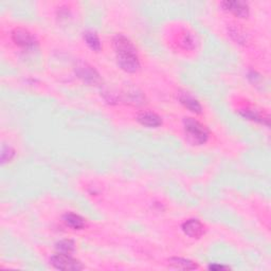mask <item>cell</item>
I'll use <instances>...</instances> for the list:
<instances>
[{
    "instance_id": "cell-3",
    "label": "cell",
    "mask_w": 271,
    "mask_h": 271,
    "mask_svg": "<svg viewBox=\"0 0 271 271\" xmlns=\"http://www.w3.org/2000/svg\"><path fill=\"white\" fill-rule=\"evenodd\" d=\"M50 263L55 269L64 271H78L84 269L83 264L78 259L72 257L71 254L66 253L57 252L50 258Z\"/></svg>"
},
{
    "instance_id": "cell-9",
    "label": "cell",
    "mask_w": 271,
    "mask_h": 271,
    "mask_svg": "<svg viewBox=\"0 0 271 271\" xmlns=\"http://www.w3.org/2000/svg\"><path fill=\"white\" fill-rule=\"evenodd\" d=\"M137 121L142 126L148 128H156L162 124V119L155 113L143 112L137 116Z\"/></svg>"
},
{
    "instance_id": "cell-5",
    "label": "cell",
    "mask_w": 271,
    "mask_h": 271,
    "mask_svg": "<svg viewBox=\"0 0 271 271\" xmlns=\"http://www.w3.org/2000/svg\"><path fill=\"white\" fill-rule=\"evenodd\" d=\"M13 43L23 49H33L37 42L33 34L25 28H16L11 34Z\"/></svg>"
},
{
    "instance_id": "cell-17",
    "label": "cell",
    "mask_w": 271,
    "mask_h": 271,
    "mask_svg": "<svg viewBox=\"0 0 271 271\" xmlns=\"http://www.w3.org/2000/svg\"><path fill=\"white\" fill-rule=\"evenodd\" d=\"M230 35L239 44H243L246 41V35L244 34L242 30L238 29L237 27H232L230 29Z\"/></svg>"
},
{
    "instance_id": "cell-18",
    "label": "cell",
    "mask_w": 271,
    "mask_h": 271,
    "mask_svg": "<svg viewBox=\"0 0 271 271\" xmlns=\"http://www.w3.org/2000/svg\"><path fill=\"white\" fill-rule=\"evenodd\" d=\"M209 269L210 270H215V271H218V270H228L229 267L227 266H224V265H210L209 266Z\"/></svg>"
},
{
    "instance_id": "cell-11",
    "label": "cell",
    "mask_w": 271,
    "mask_h": 271,
    "mask_svg": "<svg viewBox=\"0 0 271 271\" xmlns=\"http://www.w3.org/2000/svg\"><path fill=\"white\" fill-rule=\"evenodd\" d=\"M63 222L72 230H82L86 227V220L81 215L75 213H66L63 216Z\"/></svg>"
},
{
    "instance_id": "cell-16",
    "label": "cell",
    "mask_w": 271,
    "mask_h": 271,
    "mask_svg": "<svg viewBox=\"0 0 271 271\" xmlns=\"http://www.w3.org/2000/svg\"><path fill=\"white\" fill-rule=\"evenodd\" d=\"M14 157H15V150L11 146H7L4 144L2 148V163L6 164L10 161H12Z\"/></svg>"
},
{
    "instance_id": "cell-12",
    "label": "cell",
    "mask_w": 271,
    "mask_h": 271,
    "mask_svg": "<svg viewBox=\"0 0 271 271\" xmlns=\"http://www.w3.org/2000/svg\"><path fill=\"white\" fill-rule=\"evenodd\" d=\"M168 265L180 270H194L198 268V265L194 263L193 260L184 257H170L168 259Z\"/></svg>"
},
{
    "instance_id": "cell-14",
    "label": "cell",
    "mask_w": 271,
    "mask_h": 271,
    "mask_svg": "<svg viewBox=\"0 0 271 271\" xmlns=\"http://www.w3.org/2000/svg\"><path fill=\"white\" fill-rule=\"evenodd\" d=\"M196 37L189 31H184L178 37L177 45L184 50H193L196 47Z\"/></svg>"
},
{
    "instance_id": "cell-1",
    "label": "cell",
    "mask_w": 271,
    "mask_h": 271,
    "mask_svg": "<svg viewBox=\"0 0 271 271\" xmlns=\"http://www.w3.org/2000/svg\"><path fill=\"white\" fill-rule=\"evenodd\" d=\"M117 63L123 71L135 73L140 69V59L137 48L128 37L123 34H117L113 39Z\"/></svg>"
},
{
    "instance_id": "cell-10",
    "label": "cell",
    "mask_w": 271,
    "mask_h": 271,
    "mask_svg": "<svg viewBox=\"0 0 271 271\" xmlns=\"http://www.w3.org/2000/svg\"><path fill=\"white\" fill-rule=\"evenodd\" d=\"M238 114L243 118L249 120V121H253L256 123L265 124L266 126H269V116H264L262 114L257 113L256 110L250 109V108H245V109L238 110Z\"/></svg>"
},
{
    "instance_id": "cell-8",
    "label": "cell",
    "mask_w": 271,
    "mask_h": 271,
    "mask_svg": "<svg viewBox=\"0 0 271 271\" xmlns=\"http://www.w3.org/2000/svg\"><path fill=\"white\" fill-rule=\"evenodd\" d=\"M178 100L180 104L185 106L188 110H190L191 113L193 114H202L203 113V106L198 102V100L195 99L192 95H190L187 92L180 93L178 95Z\"/></svg>"
},
{
    "instance_id": "cell-4",
    "label": "cell",
    "mask_w": 271,
    "mask_h": 271,
    "mask_svg": "<svg viewBox=\"0 0 271 271\" xmlns=\"http://www.w3.org/2000/svg\"><path fill=\"white\" fill-rule=\"evenodd\" d=\"M74 71L76 76L88 85H100L102 82L101 75L88 63H84L82 61L77 62L74 67Z\"/></svg>"
},
{
    "instance_id": "cell-13",
    "label": "cell",
    "mask_w": 271,
    "mask_h": 271,
    "mask_svg": "<svg viewBox=\"0 0 271 271\" xmlns=\"http://www.w3.org/2000/svg\"><path fill=\"white\" fill-rule=\"evenodd\" d=\"M83 37H84L86 45L89 47V49H92L94 52L101 51L102 44H101V41H100L99 35L95 31H93V30H88V31L84 32Z\"/></svg>"
},
{
    "instance_id": "cell-2",
    "label": "cell",
    "mask_w": 271,
    "mask_h": 271,
    "mask_svg": "<svg viewBox=\"0 0 271 271\" xmlns=\"http://www.w3.org/2000/svg\"><path fill=\"white\" fill-rule=\"evenodd\" d=\"M185 133L191 142L196 145L205 144L209 139L208 128L194 118L184 119Z\"/></svg>"
},
{
    "instance_id": "cell-15",
    "label": "cell",
    "mask_w": 271,
    "mask_h": 271,
    "mask_svg": "<svg viewBox=\"0 0 271 271\" xmlns=\"http://www.w3.org/2000/svg\"><path fill=\"white\" fill-rule=\"evenodd\" d=\"M55 248L57 250V252L59 253H66V254H71L74 252L75 250V245L70 239H63L61 242H58L55 245Z\"/></svg>"
},
{
    "instance_id": "cell-7",
    "label": "cell",
    "mask_w": 271,
    "mask_h": 271,
    "mask_svg": "<svg viewBox=\"0 0 271 271\" xmlns=\"http://www.w3.org/2000/svg\"><path fill=\"white\" fill-rule=\"evenodd\" d=\"M184 233L191 238H199L205 234V226L198 219H188L183 224Z\"/></svg>"
},
{
    "instance_id": "cell-6",
    "label": "cell",
    "mask_w": 271,
    "mask_h": 271,
    "mask_svg": "<svg viewBox=\"0 0 271 271\" xmlns=\"http://www.w3.org/2000/svg\"><path fill=\"white\" fill-rule=\"evenodd\" d=\"M225 11L233 14L238 18H247L250 14V9L247 3L245 2H224L220 4Z\"/></svg>"
}]
</instances>
